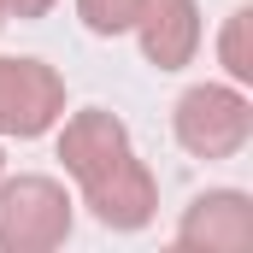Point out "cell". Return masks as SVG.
Masks as SVG:
<instances>
[{"instance_id":"1","label":"cell","mask_w":253,"mask_h":253,"mask_svg":"<svg viewBox=\"0 0 253 253\" xmlns=\"http://www.w3.org/2000/svg\"><path fill=\"white\" fill-rule=\"evenodd\" d=\"M59 159H65V171L77 177V189H83V206H88L106 230H147V224H153V212H159V183H153V171L135 159L129 129L118 124L112 112H100V106L71 112L65 129H59Z\"/></svg>"},{"instance_id":"2","label":"cell","mask_w":253,"mask_h":253,"mask_svg":"<svg viewBox=\"0 0 253 253\" xmlns=\"http://www.w3.org/2000/svg\"><path fill=\"white\" fill-rule=\"evenodd\" d=\"M171 129L194 159H236L253 135V100L242 83H194L171 112Z\"/></svg>"},{"instance_id":"3","label":"cell","mask_w":253,"mask_h":253,"mask_svg":"<svg viewBox=\"0 0 253 253\" xmlns=\"http://www.w3.org/2000/svg\"><path fill=\"white\" fill-rule=\"evenodd\" d=\"M71 236V194L53 177H0V248L53 253Z\"/></svg>"},{"instance_id":"4","label":"cell","mask_w":253,"mask_h":253,"mask_svg":"<svg viewBox=\"0 0 253 253\" xmlns=\"http://www.w3.org/2000/svg\"><path fill=\"white\" fill-rule=\"evenodd\" d=\"M65 118V83L42 59H0V135L36 141Z\"/></svg>"},{"instance_id":"5","label":"cell","mask_w":253,"mask_h":253,"mask_svg":"<svg viewBox=\"0 0 253 253\" xmlns=\"http://www.w3.org/2000/svg\"><path fill=\"white\" fill-rule=\"evenodd\" d=\"M177 248H206V253H248L253 248V200L242 189H212L200 194L183 224H177Z\"/></svg>"},{"instance_id":"6","label":"cell","mask_w":253,"mask_h":253,"mask_svg":"<svg viewBox=\"0 0 253 253\" xmlns=\"http://www.w3.org/2000/svg\"><path fill=\"white\" fill-rule=\"evenodd\" d=\"M129 30L141 36V53L159 71H183L200 53V6L194 0H141Z\"/></svg>"},{"instance_id":"7","label":"cell","mask_w":253,"mask_h":253,"mask_svg":"<svg viewBox=\"0 0 253 253\" xmlns=\"http://www.w3.org/2000/svg\"><path fill=\"white\" fill-rule=\"evenodd\" d=\"M248 30H253V12H230V24H224V36H218V59L230 71V83H253V53H248Z\"/></svg>"},{"instance_id":"8","label":"cell","mask_w":253,"mask_h":253,"mask_svg":"<svg viewBox=\"0 0 253 253\" xmlns=\"http://www.w3.org/2000/svg\"><path fill=\"white\" fill-rule=\"evenodd\" d=\"M135 12H141V0H77V18L94 36H124L135 24Z\"/></svg>"},{"instance_id":"9","label":"cell","mask_w":253,"mask_h":253,"mask_svg":"<svg viewBox=\"0 0 253 253\" xmlns=\"http://www.w3.org/2000/svg\"><path fill=\"white\" fill-rule=\"evenodd\" d=\"M0 6H6V18H47L59 0H0Z\"/></svg>"},{"instance_id":"10","label":"cell","mask_w":253,"mask_h":253,"mask_svg":"<svg viewBox=\"0 0 253 253\" xmlns=\"http://www.w3.org/2000/svg\"><path fill=\"white\" fill-rule=\"evenodd\" d=\"M0 24H6V6H0Z\"/></svg>"},{"instance_id":"11","label":"cell","mask_w":253,"mask_h":253,"mask_svg":"<svg viewBox=\"0 0 253 253\" xmlns=\"http://www.w3.org/2000/svg\"><path fill=\"white\" fill-rule=\"evenodd\" d=\"M0 165H6V153H0Z\"/></svg>"}]
</instances>
